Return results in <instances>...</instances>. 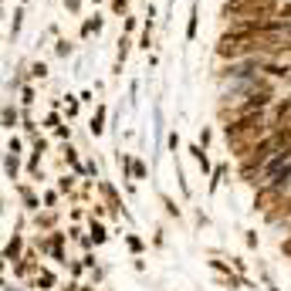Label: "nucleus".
Instances as JSON below:
<instances>
[{
	"instance_id": "31",
	"label": "nucleus",
	"mask_w": 291,
	"mask_h": 291,
	"mask_svg": "<svg viewBox=\"0 0 291 291\" xmlns=\"http://www.w3.org/2000/svg\"><path fill=\"white\" fill-rule=\"evenodd\" d=\"M281 17H284V21H288V24H291V0H288V4H284V7H281Z\"/></svg>"
},
{
	"instance_id": "5",
	"label": "nucleus",
	"mask_w": 291,
	"mask_h": 291,
	"mask_svg": "<svg viewBox=\"0 0 291 291\" xmlns=\"http://www.w3.org/2000/svg\"><path fill=\"white\" fill-rule=\"evenodd\" d=\"M88 129H92V136H102V132H105V105L95 108V119L88 122Z\"/></svg>"
},
{
	"instance_id": "25",
	"label": "nucleus",
	"mask_w": 291,
	"mask_h": 291,
	"mask_svg": "<svg viewBox=\"0 0 291 291\" xmlns=\"http://www.w3.org/2000/svg\"><path fill=\"white\" fill-rule=\"evenodd\" d=\"M125 244H129V247H132V251H136V254H139V251H142V241H139V237H132V234H129V237H125Z\"/></svg>"
},
{
	"instance_id": "1",
	"label": "nucleus",
	"mask_w": 291,
	"mask_h": 291,
	"mask_svg": "<svg viewBox=\"0 0 291 291\" xmlns=\"http://www.w3.org/2000/svg\"><path fill=\"white\" fill-rule=\"evenodd\" d=\"M271 136V125H267V112H247L241 119L227 122L224 125V139H227V153L241 159L261 142V139Z\"/></svg>"
},
{
	"instance_id": "22",
	"label": "nucleus",
	"mask_w": 291,
	"mask_h": 291,
	"mask_svg": "<svg viewBox=\"0 0 291 291\" xmlns=\"http://www.w3.org/2000/svg\"><path fill=\"white\" fill-rule=\"evenodd\" d=\"M71 186H75V176H61L58 179V190H61V193H71Z\"/></svg>"
},
{
	"instance_id": "20",
	"label": "nucleus",
	"mask_w": 291,
	"mask_h": 291,
	"mask_svg": "<svg viewBox=\"0 0 291 291\" xmlns=\"http://www.w3.org/2000/svg\"><path fill=\"white\" fill-rule=\"evenodd\" d=\"M7 179H17V153H7Z\"/></svg>"
},
{
	"instance_id": "16",
	"label": "nucleus",
	"mask_w": 291,
	"mask_h": 291,
	"mask_svg": "<svg viewBox=\"0 0 291 291\" xmlns=\"http://www.w3.org/2000/svg\"><path fill=\"white\" fill-rule=\"evenodd\" d=\"M31 78H48V65H44V61H34L31 65Z\"/></svg>"
},
{
	"instance_id": "4",
	"label": "nucleus",
	"mask_w": 291,
	"mask_h": 291,
	"mask_svg": "<svg viewBox=\"0 0 291 291\" xmlns=\"http://www.w3.org/2000/svg\"><path fill=\"white\" fill-rule=\"evenodd\" d=\"M267 125H271V132H281L291 125V95L275 98V105L267 108Z\"/></svg>"
},
{
	"instance_id": "13",
	"label": "nucleus",
	"mask_w": 291,
	"mask_h": 291,
	"mask_svg": "<svg viewBox=\"0 0 291 291\" xmlns=\"http://www.w3.org/2000/svg\"><path fill=\"white\" fill-rule=\"evenodd\" d=\"M224 173H227V162H220L217 170H213V179H210V193H213V190H217V186H220V179H224Z\"/></svg>"
},
{
	"instance_id": "15",
	"label": "nucleus",
	"mask_w": 291,
	"mask_h": 291,
	"mask_svg": "<svg viewBox=\"0 0 291 291\" xmlns=\"http://www.w3.org/2000/svg\"><path fill=\"white\" fill-rule=\"evenodd\" d=\"M159 200H162V207H166V213H170V217H179V207L173 203V196H166V193H162Z\"/></svg>"
},
{
	"instance_id": "33",
	"label": "nucleus",
	"mask_w": 291,
	"mask_h": 291,
	"mask_svg": "<svg viewBox=\"0 0 291 291\" xmlns=\"http://www.w3.org/2000/svg\"><path fill=\"white\" fill-rule=\"evenodd\" d=\"M21 4H27V0H21Z\"/></svg>"
},
{
	"instance_id": "19",
	"label": "nucleus",
	"mask_w": 291,
	"mask_h": 291,
	"mask_svg": "<svg viewBox=\"0 0 291 291\" xmlns=\"http://www.w3.org/2000/svg\"><path fill=\"white\" fill-rule=\"evenodd\" d=\"M65 159H68V166H71L75 173H81V166H78V156H75V149H71V146H65Z\"/></svg>"
},
{
	"instance_id": "21",
	"label": "nucleus",
	"mask_w": 291,
	"mask_h": 291,
	"mask_svg": "<svg viewBox=\"0 0 291 291\" xmlns=\"http://www.w3.org/2000/svg\"><path fill=\"white\" fill-rule=\"evenodd\" d=\"M125 7H129V0H108V10L112 14H125Z\"/></svg>"
},
{
	"instance_id": "30",
	"label": "nucleus",
	"mask_w": 291,
	"mask_h": 291,
	"mask_svg": "<svg viewBox=\"0 0 291 291\" xmlns=\"http://www.w3.org/2000/svg\"><path fill=\"white\" fill-rule=\"evenodd\" d=\"M44 122H48V125H54V129H58V125H61V119H58V112H51V115H48V119H44Z\"/></svg>"
},
{
	"instance_id": "11",
	"label": "nucleus",
	"mask_w": 291,
	"mask_h": 291,
	"mask_svg": "<svg viewBox=\"0 0 291 291\" xmlns=\"http://www.w3.org/2000/svg\"><path fill=\"white\" fill-rule=\"evenodd\" d=\"M21 244H24V241H21V234H14V241H10L7 251H4V254H7V261H17V254H21Z\"/></svg>"
},
{
	"instance_id": "27",
	"label": "nucleus",
	"mask_w": 291,
	"mask_h": 291,
	"mask_svg": "<svg viewBox=\"0 0 291 291\" xmlns=\"http://www.w3.org/2000/svg\"><path fill=\"white\" fill-rule=\"evenodd\" d=\"M210 139H213L210 129H200V146H210Z\"/></svg>"
},
{
	"instance_id": "18",
	"label": "nucleus",
	"mask_w": 291,
	"mask_h": 291,
	"mask_svg": "<svg viewBox=\"0 0 291 291\" xmlns=\"http://www.w3.org/2000/svg\"><path fill=\"white\" fill-rule=\"evenodd\" d=\"M196 38V7L190 10V24H186V41H193Z\"/></svg>"
},
{
	"instance_id": "32",
	"label": "nucleus",
	"mask_w": 291,
	"mask_h": 291,
	"mask_svg": "<svg viewBox=\"0 0 291 291\" xmlns=\"http://www.w3.org/2000/svg\"><path fill=\"white\" fill-rule=\"evenodd\" d=\"M81 291H92V288H81Z\"/></svg>"
},
{
	"instance_id": "7",
	"label": "nucleus",
	"mask_w": 291,
	"mask_h": 291,
	"mask_svg": "<svg viewBox=\"0 0 291 291\" xmlns=\"http://www.w3.org/2000/svg\"><path fill=\"white\" fill-rule=\"evenodd\" d=\"M139 48H142V51L153 48V14L146 17V24H142V38H139Z\"/></svg>"
},
{
	"instance_id": "3",
	"label": "nucleus",
	"mask_w": 291,
	"mask_h": 291,
	"mask_svg": "<svg viewBox=\"0 0 291 291\" xmlns=\"http://www.w3.org/2000/svg\"><path fill=\"white\" fill-rule=\"evenodd\" d=\"M281 196H284V186H278V183H271V179H267V183L258 186V193H254V210L267 217V213L281 203Z\"/></svg>"
},
{
	"instance_id": "26",
	"label": "nucleus",
	"mask_w": 291,
	"mask_h": 291,
	"mask_svg": "<svg viewBox=\"0 0 291 291\" xmlns=\"http://www.w3.org/2000/svg\"><path fill=\"white\" fill-rule=\"evenodd\" d=\"M281 254H284V258L291 261V234H288V237H284V241H281Z\"/></svg>"
},
{
	"instance_id": "17",
	"label": "nucleus",
	"mask_w": 291,
	"mask_h": 291,
	"mask_svg": "<svg viewBox=\"0 0 291 291\" xmlns=\"http://www.w3.org/2000/svg\"><path fill=\"white\" fill-rule=\"evenodd\" d=\"M14 125H17V112H14V108H4V129H14Z\"/></svg>"
},
{
	"instance_id": "28",
	"label": "nucleus",
	"mask_w": 291,
	"mask_h": 291,
	"mask_svg": "<svg viewBox=\"0 0 291 291\" xmlns=\"http://www.w3.org/2000/svg\"><path fill=\"white\" fill-rule=\"evenodd\" d=\"M136 24H139L136 17H125V34H132V31H136Z\"/></svg>"
},
{
	"instance_id": "12",
	"label": "nucleus",
	"mask_w": 291,
	"mask_h": 291,
	"mask_svg": "<svg viewBox=\"0 0 291 291\" xmlns=\"http://www.w3.org/2000/svg\"><path fill=\"white\" fill-rule=\"evenodd\" d=\"M51 284H54V275H51V271H44V267H41V271H38V288L44 291V288H51Z\"/></svg>"
},
{
	"instance_id": "29",
	"label": "nucleus",
	"mask_w": 291,
	"mask_h": 291,
	"mask_svg": "<svg viewBox=\"0 0 291 291\" xmlns=\"http://www.w3.org/2000/svg\"><path fill=\"white\" fill-rule=\"evenodd\" d=\"M7 153H21V139H10V142H7Z\"/></svg>"
},
{
	"instance_id": "6",
	"label": "nucleus",
	"mask_w": 291,
	"mask_h": 291,
	"mask_svg": "<svg viewBox=\"0 0 291 291\" xmlns=\"http://www.w3.org/2000/svg\"><path fill=\"white\" fill-rule=\"evenodd\" d=\"M98 190H102V196H105V200H108V207H112V210L119 213V210H122V200H119V193H115V190H112V183H102V186H98Z\"/></svg>"
},
{
	"instance_id": "9",
	"label": "nucleus",
	"mask_w": 291,
	"mask_h": 291,
	"mask_svg": "<svg viewBox=\"0 0 291 291\" xmlns=\"http://www.w3.org/2000/svg\"><path fill=\"white\" fill-rule=\"evenodd\" d=\"M17 193H21V200H24V207L27 210H38L41 203H38V196L31 193V190H27V186H17Z\"/></svg>"
},
{
	"instance_id": "14",
	"label": "nucleus",
	"mask_w": 291,
	"mask_h": 291,
	"mask_svg": "<svg viewBox=\"0 0 291 291\" xmlns=\"http://www.w3.org/2000/svg\"><path fill=\"white\" fill-rule=\"evenodd\" d=\"M105 227H102V224H95V220H92V241H95V244H102V241H105Z\"/></svg>"
},
{
	"instance_id": "2",
	"label": "nucleus",
	"mask_w": 291,
	"mask_h": 291,
	"mask_svg": "<svg viewBox=\"0 0 291 291\" xmlns=\"http://www.w3.org/2000/svg\"><path fill=\"white\" fill-rule=\"evenodd\" d=\"M284 7V0H224L220 7V21H261V17H278Z\"/></svg>"
},
{
	"instance_id": "8",
	"label": "nucleus",
	"mask_w": 291,
	"mask_h": 291,
	"mask_svg": "<svg viewBox=\"0 0 291 291\" xmlns=\"http://www.w3.org/2000/svg\"><path fill=\"white\" fill-rule=\"evenodd\" d=\"M102 31V17H88V21H85V24H81V38H92V34H98Z\"/></svg>"
},
{
	"instance_id": "24",
	"label": "nucleus",
	"mask_w": 291,
	"mask_h": 291,
	"mask_svg": "<svg viewBox=\"0 0 291 291\" xmlns=\"http://www.w3.org/2000/svg\"><path fill=\"white\" fill-rule=\"evenodd\" d=\"M54 51H58L61 58H68V54H71V44H68V41L61 38V41H58V48H54Z\"/></svg>"
},
{
	"instance_id": "23",
	"label": "nucleus",
	"mask_w": 291,
	"mask_h": 291,
	"mask_svg": "<svg viewBox=\"0 0 291 291\" xmlns=\"http://www.w3.org/2000/svg\"><path fill=\"white\" fill-rule=\"evenodd\" d=\"M21 102H24V105H27V108H31V105H34V88H31V85H27V88H24V92H21Z\"/></svg>"
},
{
	"instance_id": "10",
	"label": "nucleus",
	"mask_w": 291,
	"mask_h": 291,
	"mask_svg": "<svg viewBox=\"0 0 291 291\" xmlns=\"http://www.w3.org/2000/svg\"><path fill=\"white\" fill-rule=\"evenodd\" d=\"M54 220H58V213H54V210H44V213H38V227H41V230H48V227H54Z\"/></svg>"
}]
</instances>
